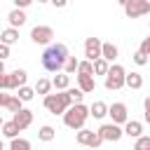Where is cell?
<instances>
[{
    "label": "cell",
    "mask_w": 150,
    "mask_h": 150,
    "mask_svg": "<svg viewBox=\"0 0 150 150\" xmlns=\"http://www.w3.org/2000/svg\"><path fill=\"white\" fill-rule=\"evenodd\" d=\"M54 136H56V131H54V127H49V124L40 127V131H38V138H40L42 143H49V141H54Z\"/></svg>",
    "instance_id": "cell-24"
},
{
    "label": "cell",
    "mask_w": 150,
    "mask_h": 150,
    "mask_svg": "<svg viewBox=\"0 0 150 150\" xmlns=\"http://www.w3.org/2000/svg\"><path fill=\"white\" fill-rule=\"evenodd\" d=\"M38 2H49V0H38Z\"/></svg>",
    "instance_id": "cell-43"
},
{
    "label": "cell",
    "mask_w": 150,
    "mask_h": 150,
    "mask_svg": "<svg viewBox=\"0 0 150 150\" xmlns=\"http://www.w3.org/2000/svg\"><path fill=\"white\" fill-rule=\"evenodd\" d=\"M108 68H110V63H108V61H103V59L91 61V73H94V75H105V73H108Z\"/></svg>",
    "instance_id": "cell-25"
},
{
    "label": "cell",
    "mask_w": 150,
    "mask_h": 150,
    "mask_svg": "<svg viewBox=\"0 0 150 150\" xmlns=\"http://www.w3.org/2000/svg\"><path fill=\"white\" fill-rule=\"evenodd\" d=\"M7 98H9V94H5V91H0V108H5V103H7Z\"/></svg>",
    "instance_id": "cell-38"
},
{
    "label": "cell",
    "mask_w": 150,
    "mask_h": 150,
    "mask_svg": "<svg viewBox=\"0 0 150 150\" xmlns=\"http://www.w3.org/2000/svg\"><path fill=\"white\" fill-rule=\"evenodd\" d=\"M108 115H110V120H112V124H124L127 120H129V108H127V103H122V101H117V103H112V105H108Z\"/></svg>",
    "instance_id": "cell-8"
},
{
    "label": "cell",
    "mask_w": 150,
    "mask_h": 150,
    "mask_svg": "<svg viewBox=\"0 0 150 150\" xmlns=\"http://www.w3.org/2000/svg\"><path fill=\"white\" fill-rule=\"evenodd\" d=\"M134 63H136V66H145V63H148V56L141 54V52H136V54H134Z\"/></svg>",
    "instance_id": "cell-33"
},
{
    "label": "cell",
    "mask_w": 150,
    "mask_h": 150,
    "mask_svg": "<svg viewBox=\"0 0 150 150\" xmlns=\"http://www.w3.org/2000/svg\"><path fill=\"white\" fill-rule=\"evenodd\" d=\"M70 105H73V103H70V96H68V91H66V89H63V91H56V94H47V96H45V108H47L52 115H63Z\"/></svg>",
    "instance_id": "cell-3"
},
{
    "label": "cell",
    "mask_w": 150,
    "mask_h": 150,
    "mask_svg": "<svg viewBox=\"0 0 150 150\" xmlns=\"http://www.w3.org/2000/svg\"><path fill=\"white\" fill-rule=\"evenodd\" d=\"M103 141H110V143H117L124 134H122V127L120 124H112V122H108V124H101L98 127V131H96Z\"/></svg>",
    "instance_id": "cell-9"
},
{
    "label": "cell",
    "mask_w": 150,
    "mask_h": 150,
    "mask_svg": "<svg viewBox=\"0 0 150 150\" xmlns=\"http://www.w3.org/2000/svg\"><path fill=\"white\" fill-rule=\"evenodd\" d=\"M33 2H35V0H14V7H16V9H26V7L33 5Z\"/></svg>",
    "instance_id": "cell-35"
},
{
    "label": "cell",
    "mask_w": 150,
    "mask_h": 150,
    "mask_svg": "<svg viewBox=\"0 0 150 150\" xmlns=\"http://www.w3.org/2000/svg\"><path fill=\"white\" fill-rule=\"evenodd\" d=\"M2 122H5V120H2V115H0V127H2Z\"/></svg>",
    "instance_id": "cell-42"
},
{
    "label": "cell",
    "mask_w": 150,
    "mask_h": 150,
    "mask_svg": "<svg viewBox=\"0 0 150 150\" xmlns=\"http://www.w3.org/2000/svg\"><path fill=\"white\" fill-rule=\"evenodd\" d=\"M75 141H77L80 145H87V148H91V150L101 148V143H103V138H101L96 131H91V129H77V136H75Z\"/></svg>",
    "instance_id": "cell-5"
},
{
    "label": "cell",
    "mask_w": 150,
    "mask_h": 150,
    "mask_svg": "<svg viewBox=\"0 0 150 150\" xmlns=\"http://www.w3.org/2000/svg\"><path fill=\"white\" fill-rule=\"evenodd\" d=\"M108 115V105L103 103V101H94L91 105H89V117H94V120H103Z\"/></svg>",
    "instance_id": "cell-17"
},
{
    "label": "cell",
    "mask_w": 150,
    "mask_h": 150,
    "mask_svg": "<svg viewBox=\"0 0 150 150\" xmlns=\"http://www.w3.org/2000/svg\"><path fill=\"white\" fill-rule=\"evenodd\" d=\"M26 19H28V16H26V12H23V9H16V7H14L9 14H7L9 28H21V26L26 23Z\"/></svg>",
    "instance_id": "cell-14"
},
{
    "label": "cell",
    "mask_w": 150,
    "mask_h": 150,
    "mask_svg": "<svg viewBox=\"0 0 150 150\" xmlns=\"http://www.w3.org/2000/svg\"><path fill=\"white\" fill-rule=\"evenodd\" d=\"M14 96H16L21 103H28V101H33L35 91H33V87H26V84H23V87H19V89H16V94H14Z\"/></svg>",
    "instance_id": "cell-21"
},
{
    "label": "cell",
    "mask_w": 150,
    "mask_h": 150,
    "mask_svg": "<svg viewBox=\"0 0 150 150\" xmlns=\"http://www.w3.org/2000/svg\"><path fill=\"white\" fill-rule=\"evenodd\" d=\"M143 110H145V112H143V120H145V122H150V98H145V101H143Z\"/></svg>",
    "instance_id": "cell-34"
},
{
    "label": "cell",
    "mask_w": 150,
    "mask_h": 150,
    "mask_svg": "<svg viewBox=\"0 0 150 150\" xmlns=\"http://www.w3.org/2000/svg\"><path fill=\"white\" fill-rule=\"evenodd\" d=\"M84 56H87V61L101 59V40L98 38H87L84 40Z\"/></svg>",
    "instance_id": "cell-10"
},
{
    "label": "cell",
    "mask_w": 150,
    "mask_h": 150,
    "mask_svg": "<svg viewBox=\"0 0 150 150\" xmlns=\"http://www.w3.org/2000/svg\"><path fill=\"white\" fill-rule=\"evenodd\" d=\"M150 12V0H129L124 5V14L129 19H138V16H145Z\"/></svg>",
    "instance_id": "cell-6"
},
{
    "label": "cell",
    "mask_w": 150,
    "mask_h": 150,
    "mask_svg": "<svg viewBox=\"0 0 150 150\" xmlns=\"http://www.w3.org/2000/svg\"><path fill=\"white\" fill-rule=\"evenodd\" d=\"M77 63H80V59H75V56H68V59H66V63H63V70H61V73H66V75H73V73L77 70Z\"/></svg>",
    "instance_id": "cell-27"
},
{
    "label": "cell",
    "mask_w": 150,
    "mask_h": 150,
    "mask_svg": "<svg viewBox=\"0 0 150 150\" xmlns=\"http://www.w3.org/2000/svg\"><path fill=\"white\" fill-rule=\"evenodd\" d=\"M33 91H35V94H42V96H47V94L52 91V82H49L47 77H40V80L35 82V87H33Z\"/></svg>",
    "instance_id": "cell-23"
},
{
    "label": "cell",
    "mask_w": 150,
    "mask_h": 150,
    "mask_svg": "<svg viewBox=\"0 0 150 150\" xmlns=\"http://www.w3.org/2000/svg\"><path fill=\"white\" fill-rule=\"evenodd\" d=\"M124 75H127V70L120 66V63H112L110 68H108V73L103 75L105 77V89L108 91H117V89H122L124 87Z\"/></svg>",
    "instance_id": "cell-4"
},
{
    "label": "cell",
    "mask_w": 150,
    "mask_h": 150,
    "mask_svg": "<svg viewBox=\"0 0 150 150\" xmlns=\"http://www.w3.org/2000/svg\"><path fill=\"white\" fill-rule=\"evenodd\" d=\"M68 56H70V54H68V47H66L63 42L47 45V49L42 52V68L49 70V73H61Z\"/></svg>",
    "instance_id": "cell-1"
},
{
    "label": "cell",
    "mask_w": 150,
    "mask_h": 150,
    "mask_svg": "<svg viewBox=\"0 0 150 150\" xmlns=\"http://www.w3.org/2000/svg\"><path fill=\"white\" fill-rule=\"evenodd\" d=\"M124 87H129V89H141V87H143V75H141V73H127V75H124Z\"/></svg>",
    "instance_id": "cell-20"
},
{
    "label": "cell",
    "mask_w": 150,
    "mask_h": 150,
    "mask_svg": "<svg viewBox=\"0 0 150 150\" xmlns=\"http://www.w3.org/2000/svg\"><path fill=\"white\" fill-rule=\"evenodd\" d=\"M117 47L112 45V42H101V59L103 61H108V63H112L115 59H117Z\"/></svg>",
    "instance_id": "cell-16"
},
{
    "label": "cell",
    "mask_w": 150,
    "mask_h": 150,
    "mask_svg": "<svg viewBox=\"0 0 150 150\" xmlns=\"http://www.w3.org/2000/svg\"><path fill=\"white\" fill-rule=\"evenodd\" d=\"M66 91H68V96H70V103H82L84 94H82V91H80L77 87H68Z\"/></svg>",
    "instance_id": "cell-29"
},
{
    "label": "cell",
    "mask_w": 150,
    "mask_h": 150,
    "mask_svg": "<svg viewBox=\"0 0 150 150\" xmlns=\"http://www.w3.org/2000/svg\"><path fill=\"white\" fill-rule=\"evenodd\" d=\"M138 52H141V54H145V56L150 54V38H143V42H141V47H138Z\"/></svg>",
    "instance_id": "cell-32"
},
{
    "label": "cell",
    "mask_w": 150,
    "mask_h": 150,
    "mask_svg": "<svg viewBox=\"0 0 150 150\" xmlns=\"http://www.w3.org/2000/svg\"><path fill=\"white\" fill-rule=\"evenodd\" d=\"M9 150H30V141H26V138H12L9 141Z\"/></svg>",
    "instance_id": "cell-26"
},
{
    "label": "cell",
    "mask_w": 150,
    "mask_h": 150,
    "mask_svg": "<svg viewBox=\"0 0 150 150\" xmlns=\"http://www.w3.org/2000/svg\"><path fill=\"white\" fill-rule=\"evenodd\" d=\"M0 73H5V61H0Z\"/></svg>",
    "instance_id": "cell-39"
},
{
    "label": "cell",
    "mask_w": 150,
    "mask_h": 150,
    "mask_svg": "<svg viewBox=\"0 0 150 150\" xmlns=\"http://www.w3.org/2000/svg\"><path fill=\"white\" fill-rule=\"evenodd\" d=\"M122 134L129 136V138H138V136H143V122H138V120H127L124 127H122Z\"/></svg>",
    "instance_id": "cell-12"
},
{
    "label": "cell",
    "mask_w": 150,
    "mask_h": 150,
    "mask_svg": "<svg viewBox=\"0 0 150 150\" xmlns=\"http://www.w3.org/2000/svg\"><path fill=\"white\" fill-rule=\"evenodd\" d=\"M5 59H9V47L0 42V61H5Z\"/></svg>",
    "instance_id": "cell-36"
},
{
    "label": "cell",
    "mask_w": 150,
    "mask_h": 150,
    "mask_svg": "<svg viewBox=\"0 0 150 150\" xmlns=\"http://www.w3.org/2000/svg\"><path fill=\"white\" fill-rule=\"evenodd\" d=\"M5 108H7L9 112H19V110L23 108V103H21V101H19L16 96H12V94H9V98H7V103H5Z\"/></svg>",
    "instance_id": "cell-28"
},
{
    "label": "cell",
    "mask_w": 150,
    "mask_h": 150,
    "mask_svg": "<svg viewBox=\"0 0 150 150\" xmlns=\"http://www.w3.org/2000/svg\"><path fill=\"white\" fill-rule=\"evenodd\" d=\"M117 2H120V5H122V7H124V5H127V2H129V0H117Z\"/></svg>",
    "instance_id": "cell-40"
},
{
    "label": "cell",
    "mask_w": 150,
    "mask_h": 150,
    "mask_svg": "<svg viewBox=\"0 0 150 150\" xmlns=\"http://www.w3.org/2000/svg\"><path fill=\"white\" fill-rule=\"evenodd\" d=\"M12 122L19 127V131H23V129H28L30 124H33V110H28V108H21L19 112H14V117H12Z\"/></svg>",
    "instance_id": "cell-11"
},
{
    "label": "cell",
    "mask_w": 150,
    "mask_h": 150,
    "mask_svg": "<svg viewBox=\"0 0 150 150\" xmlns=\"http://www.w3.org/2000/svg\"><path fill=\"white\" fill-rule=\"evenodd\" d=\"M77 89H80L82 94H91V91L96 89L94 75H77Z\"/></svg>",
    "instance_id": "cell-15"
},
{
    "label": "cell",
    "mask_w": 150,
    "mask_h": 150,
    "mask_svg": "<svg viewBox=\"0 0 150 150\" xmlns=\"http://www.w3.org/2000/svg\"><path fill=\"white\" fill-rule=\"evenodd\" d=\"M49 2H52L54 7H59V9H63V7L68 5V0H49Z\"/></svg>",
    "instance_id": "cell-37"
},
{
    "label": "cell",
    "mask_w": 150,
    "mask_h": 150,
    "mask_svg": "<svg viewBox=\"0 0 150 150\" xmlns=\"http://www.w3.org/2000/svg\"><path fill=\"white\" fill-rule=\"evenodd\" d=\"M49 82H52V87H54L56 91H63V89L70 87V75H66V73H56L54 80H49Z\"/></svg>",
    "instance_id": "cell-19"
},
{
    "label": "cell",
    "mask_w": 150,
    "mask_h": 150,
    "mask_svg": "<svg viewBox=\"0 0 150 150\" xmlns=\"http://www.w3.org/2000/svg\"><path fill=\"white\" fill-rule=\"evenodd\" d=\"M30 40L35 45H52L54 40V28L52 26H35L30 30Z\"/></svg>",
    "instance_id": "cell-7"
},
{
    "label": "cell",
    "mask_w": 150,
    "mask_h": 150,
    "mask_svg": "<svg viewBox=\"0 0 150 150\" xmlns=\"http://www.w3.org/2000/svg\"><path fill=\"white\" fill-rule=\"evenodd\" d=\"M7 77H9V89H14V91H16L19 87H23V84H26L28 73H26L23 68H16V70H14V73H9Z\"/></svg>",
    "instance_id": "cell-13"
},
{
    "label": "cell",
    "mask_w": 150,
    "mask_h": 150,
    "mask_svg": "<svg viewBox=\"0 0 150 150\" xmlns=\"http://www.w3.org/2000/svg\"><path fill=\"white\" fill-rule=\"evenodd\" d=\"M75 73H77V75H94V73H91V61H87V59H84V61H80Z\"/></svg>",
    "instance_id": "cell-31"
},
{
    "label": "cell",
    "mask_w": 150,
    "mask_h": 150,
    "mask_svg": "<svg viewBox=\"0 0 150 150\" xmlns=\"http://www.w3.org/2000/svg\"><path fill=\"white\" fill-rule=\"evenodd\" d=\"M0 42L7 45V47L16 45V42H19V28H5V30L0 33Z\"/></svg>",
    "instance_id": "cell-18"
},
{
    "label": "cell",
    "mask_w": 150,
    "mask_h": 150,
    "mask_svg": "<svg viewBox=\"0 0 150 150\" xmlns=\"http://www.w3.org/2000/svg\"><path fill=\"white\" fill-rule=\"evenodd\" d=\"M87 120H89V108L84 105V103H73L66 112H63V124L68 127V129H84V124H87Z\"/></svg>",
    "instance_id": "cell-2"
},
{
    "label": "cell",
    "mask_w": 150,
    "mask_h": 150,
    "mask_svg": "<svg viewBox=\"0 0 150 150\" xmlns=\"http://www.w3.org/2000/svg\"><path fill=\"white\" fill-rule=\"evenodd\" d=\"M0 129H2V136H5V138H9V141L19 136V127H16L12 120H9V122H2V127H0Z\"/></svg>",
    "instance_id": "cell-22"
},
{
    "label": "cell",
    "mask_w": 150,
    "mask_h": 150,
    "mask_svg": "<svg viewBox=\"0 0 150 150\" xmlns=\"http://www.w3.org/2000/svg\"><path fill=\"white\" fill-rule=\"evenodd\" d=\"M134 150H150V136H138L136 143H134Z\"/></svg>",
    "instance_id": "cell-30"
},
{
    "label": "cell",
    "mask_w": 150,
    "mask_h": 150,
    "mask_svg": "<svg viewBox=\"0 0 150 150\" xmlns=\"http://www.w3.org/2000/svg\"><path fill=\"white\" fill-rule=\"evenodd\" d=\"M0 150H5V143H2V138H0Z\"/></svg>",
    "instance_id": "cell-41"
}]
</instances>
